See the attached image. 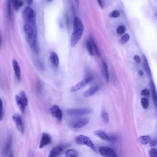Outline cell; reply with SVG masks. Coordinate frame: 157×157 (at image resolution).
<instances>
[{"label": "cell", "instance_id": "cell-1", "mask_svg": "<svg viewBox=\"0 0 157 157\" xmlns=\"http://www.w3.org/2000/svg\"><path fill=\"white\" fill-rule=\"evenodd\" d=\"M23 30L25 34L26 40L32 50L36 54L39 52V46L37 41V29L29 24L25 23Z\"/></svg>", "mask_w": 157, "mask_h": 157}, {"label": "cell", "instance_id": "cell-2", "mask_svg": "<svg viewBox=\"0 0 157 157\" xmlns=\"http://www.w3.org/2000/svg\"><path fill=\"white\" fill-rule=\"evenodd\" d=\"M84 31V26L78 17H75L73 20V32L71 37V46L75 47L82 37Z\"/></svg>", "mask_w": 157, "mask_h": 157}, {"label": "cell", "instance_id": "cell-3", "mask_svg": "<svg viewBox=\"0 0 157 157\" xmlns=\"http://www.w3.org/2000/svg\"><path fill=\"white\" fill-rule=\"evenodd\" d=\"M22 17L25 23L29 24L32 26L37 28L36 23L35 13L31 7L29 6L25 7L22 12Z\"/></svg>", "mask_w": 157, "mask_h": 157}, {"label": "cell", "instance_id": "cell-4", "mask_svg": "<svg viewBox=\"0 0 157 157\" xmlns=\"http://www.w3.org/2000/svg\"><path fill=\"white\" fill-rule=\"evenodd\" d=\"M75 142L78 145H86L88 147H90L92 150L96 152L97 149L94 144V143L92 142V140L87 136L82 134L78 135L75 137Z\"/></svg>", "mask_w": 157, "mask_h": 157}, {"label": "cell", "instance_id": "cell-5", "mask_svg": "<svg viewBox=\"0 0 157 157\" xmlns=\"http://www.w3.org/2000/svg\"><path fill=\"white\" fill-rule=\"evenodd\" d=\"M92 112V109L89 107L84 108H77V109H71L67 110L68 115L71 116H82L90 113Z\"/></svg>", "mask_w": 157, "mask_h": 157}, {"label": "cell", "instance_id": "cell-6", "mask_svg": "<svg viewBox=\"0 0 157 157\" xmlns=\"http://www.w3.org/2000/svg\"><path fill=\"white\" fill-rule=\"evenodd\" d=\"M93 79V77L91 75H87L84 78H83L81 81L78 82L75 85H73L70 88V91L72 93L76 92L87 85L89 82H90Z\"/></svg>", "mask_w": 157, "mask_h": 157}, {"label": "cell", "instance_id": "cell-7", "mask_svg": "<svg viewBox=\"0 0 157 157\" xmlns=\"http://www.w3.org/2000/svg\"><path fill=\"white\" fill-rule=\"evenodd\" d=\"M89 123V120L86 118H82L75 120L70 123V126L74 129H80Z\"/></svg>", "mask_w": 157, "mask_h": 157}, {"label": "cell", "instance_id": "cell-8", "mask_svg": "<svg viewBox=\"0 0 157 157\" xmlns=\"http://www.w3.org/2000/svg\"><path fill=\"white\" fill-rule=\"evenodd\" d=\"M99 153L104 157H117V155L115 151L107 147H100L98 148Z\"/></svg>", "mask_w": 157, "mask_h": 157}, {"label": "cell", "instance_id": "cell-9", "mask_svg": "<svg viewBox=\"0 0 157 157\" xmlns=\"http://www.w3.org/2000/svg\"><path fill=\"white\" fill-rule=\"evenodd\" d=\"M50 112L59 122L61 121L63 118V112L61 109L57 105H53L50 109Z\"/></svg>", "mask_w": 157, "mask_h": 157}, {"label": "cell", "instance_id": "cell-10", "mask_svg": "<svg viewBox=\"0 0 157 157\" xmlns=\"http://www.w3.org/2000/svg\"><path fill=\"white\" fill-rule=\"evenodd\" d=\"M12 118H13V120L15 123L16 128L21 134H23V132H24V126H23V121L21 120V117L17 113H14L13 117H12Z\"/></svg>", "mask_w": 157, "mask_h": 157}, {"label": "cell", "instance_id": "cell-11", "mask_svg": "<svg viewBox=\"0 0 157 157\" xmlns=\"http://www.w3.org/2000/svg\"><path fill=\"white\" fill-rule=\"evenodd\" d=\"M94 135L96 137L107 141H115V137L108 136L104 131L102 130H96L94 131Z\"/></svg>", "mask_w": 157, "mask_h": 157}, {"label": "cell", "instance_id": "cell-12", "mask_svg": "<svg viewBox=\"0 0 157 157\" xmlns=\"http://www.w3.org/2000/svg\"><path fill=\"white\" fill-rule=\"evenodd\" d=\"M52 142V138L51 136L45 132H44L42 134V137L40 140V143H39V148H42L48 145V144H50Z\"/></svg>", "mask_w": 157, "mask_h": 157}, {"label": "cell", "instance_id": "cell-13", "mask_svg": "<svg viewBox=\"0 0 157 157\" xmlns=\"http://www.w3.org/2000/svg\"><path fill=\"white\" fill-rule=\"evenodd\" d=\"M49 58H50V61L52 66L55 69H57L58 67L59 63V57H58V55L54 52H50V55H49Z\"/></svg>", "mask_w": 157, "mask_h": 157}, {"label": "cell", "instance_id": "cell-14", "mask_svg": "<svg viewBox=\"0 0 157 157\" xmlns=\"http://www.w3.org/2000/svg\"><path fill=\"white\" fill-rule=\"evenodd\" d=\"M64 146L63 145H59L53 147L49 152L48 156L50 157H56L58 156L63 150Z\"/></svg>", "mask_w": 157, "mask_h": 157}, {"label": "cell", "instance_id": "cell-15", "mask_svg": "<svg viewBox=\"0 0 157 157\" xmlns=\"http://www.w3.org/2000/svg\"><path fill=\"white\" fill-rule=\"evenodd\" d=\"M12 66H13V68L14 70L15 77H16L17 80L19 82L21 78V71H20V67L19 66V64L15 59L12 60Z\"/></svg>", "mask_w": 157, "mask_h": 157}, {"label": "cell", "instance_id": "cell-16", "mask_svg": "<svg viewBox=\"0 0 157 157\" xmlns=\"http://www.w3.org/2000/svg\"><path fill=\"white\" fill-rule=\"evenodd\" d=\"M150 88H151V93H152V96H153V101H154L155 107H156V108L157 109V91H156V89L155 85L154 84V82H153L152 78L150 79Z\"/></svg>", "mask_w": 157, "mask_h": 157}, {"label": "cell", "instance_id": "cell-17", "mask_svg": "<svg viewBox=\"0 0 157 157\" xmlns=\"http://www.w3.org/2000/svg\"><path fill=\"white\" fill-rule=\"evenodd\" d=\"M99 90V86L97 85H93L92 86H91L90 88H89L83 94V96L85 97H90L91 96H93V94H94Z\"/></svg>", "mask_w": 157, "mask_h": 157}, {"label": "cell", "instance_id": "cell-18", "mask_svg": "<svg viewBox=\"0 0 157 157\" xmlns=\"http://www.w3.org/2000/svg\"><path fill=\"white\" fill-rule=\"evenodd\" d=\"M143 66H144V69H145V71L146 74H147V75H148V77L150 79L152 78L151 71L150 67V66H149L148 60H147V59L146 58V57H145V56L144 55H143Z\"/></svg>", "mask_w": 157, "mask_h": 157}, {"label": "cell", "instance_id": "cell-19", "mask_svg": "<svg viewBox=\"0 0 157 157\" xmlns=\"http://www.w3.org/2000/svg\"><path fill=\"white\" fill-rule=\"evenodd\" d=\"M102 75L104 77L106 82L108 83L109 80V72H108V67L106 62L103 59L102 60Z\"/></svg>", "mask_w": 157, "mask_h": 157}, {"label": "cell", "instance_id": "cell-20", "mask_svg": "<svg viewBox=\"0 0 157 157\" xmlns=\"http://www.w3.org/2000/svg\"><path fill=\"white\" fill-rule=\"evenodd\" d=\"M15 101H16V103L20 109V110L22 112V113H24L25 112V105H24L23 102H22V101L20 99V97L19 95H16L15 96Z\"/></svg>", "mask_w": 157, "mask_h": 157}, {"label": "cell", "instance_id": "cell-21", "mask_svg": "<svg viewBox=\"0 0 157 157\" xmlns=\"http://www.w3.org/2000/svg\"><path fill=\"white\" fill-rule=\"evenodd\" d=\"M11 144H12V137L10 136L8 137L3 150V152L5 153V155L7 156V153H10L9 151H10V148L11 147Z\"/></svg>", "mask_w": 157, "mask_h": 157}, {"label": "cell", "instance_id": "cell-22", "mask_svg": "<svg viewBox=\"0 0 157 157\" xmlns=\"http://www.w3.org/2000/svg\"><path fill=\"white\" fill-rule=\"evenodd\" d=\"M65 156L67 157H77L78 152L74 149H69L65 153Z\"/></svg>", "mask_w": 157, "mask_h": 157}, {"label": "cell", "instance_id": "cell-23", "mask_svg": "<svg viewBox=\"0 0 157 157\" xmlns=\"http://www.w3.org/2000/svg\"><path fill=\"white\" fill-rule=\"evenodd\" d=\"M86 45V48H87V50H88L89 54L90 55H93V52H94V50H93V45H92V43H91V39H89L87 40Z\"/></svg>", "mask_w": 157, "mask_h": 157}, {"label": "cell", "instance_id": "cell-24", "mask_svg": "<svg viewBox=\"0 0 157 157\" xmlns=\"http://www.w3.org/2000/svg\"><path fill=\"white\" fill-rule=\"evenodd\" d=\"M151 140V137L149 136H142L139 137V141L141 144L146 145Z\"/></svg>", "mask_w": 157, "mask_h": 157}, {"label": "cell", "instance_id": "cell-25", "mask_svg": "<svg viewBox=\"0 0 157 157\" xmlns=\"http://www.w3.org/2000/svg\"><path fill=\"white\" fill-rule=\"evenodd\" d=\"M19 96H20V97L21 100L22 101V102H23L24 105H25V107H26V106L27 105L28 102V98H27V96H26V93H25V91H21L20 92Z\"/></svg>", "mask_w": 157, "mask_h": 157}, {"label": "cell", "instance_id": "cell-26", "mask_svg": "<svg viewBox=\"0 0 157 157\" xmlns=\"http://www.w3.org/2000/svg\"><path fill=\"white\" fill-rule=\"evenodd\" d=\"M13 1V6L15 10H18L20 7L23 6V1L21 0H12Z\"/></svg>", "mask_w": 157, "mask_h": 157}, {"label": "cell", "instance_id": "cell-27", "mask_svg": "<svg viewBox=\"0 0 157 157\" xmlns=\"http://www.w3.org/2000/svg\"><path fill=\"white\" fill-rule=\"evenodd\" d=\"M101 117L103 120V121L105 123H107L109 122V115L107 111L104 109H102L101 112Z\"/></svg>", "mask_w": 157, "mask_h": 157}, {"label": "cell", "instance_id": "cell-28", "mask_svg": "<svg viewBox=\"0 0 157 157\" xmlns=\"http://www.w3.org/2000/svg\"><path fill=\"white\" fill-rule=\"evenodd\" d=\"M140 102H141V105L142 106V107L144 109H146L148 107L149 105V101L148 100L147 98H142L140 100Z\"/></svg>", "mask_w": 157, "mask_h": 157}, {"label": "cell", "instance_id": "cell-29", "mask_svg": "<svg viewBox=\"0 0 157 157\" xmlns=\"http://www.w3.org/2000/svg\"><path fill=\"white\" fill-rule=\"evenodd\" d=\"M7 15L10 20L12 19V10H11V5H10V0H7Z\"/></svg>", "mask_w": 157, "mask_h": 157}, {"label": "cell", "instance_id": "cell-30", "mask_svg": "<svg viewBox=\"0 0 157 157\" xmlns=\"http://www.w3.org/2000/svg\"><path fill=\"white\" fill-rule=\"evenodd\" d=\"M91 39V43H92V45H93V50H94V52L96 53V54L97 55V56H101V54H100V52H99V50L96 44V42H94V40L92 39V38H90Z\"/></svg>", "mask_w": 157, "mask_h": 157}, {"label": "cell", "instance_id": "cell-31", "mask_svg": "<svg viewBox=\"0 0 157 157\" xmlns=\"http://www.w3.org/2000/svg\"><path fill=\"white\" fill-rule=\"evenodd\" d=\"M130 36L129 35V34H124L123 36H121V37L120 39V43L121 44H124L126 42H127L129 40Z\"/></svg>", "mask_w": 157, "mask_h": 157}, {"label": "cell", "instance_id": "cell-32", "mask_svg": "<svg viewBox=\"0 0 157 157\" xmlns=\"http://www.w3.org/2000/svg\"><path fill=\"white\" fill-rule=\"evenodd\" d=\"M66 1L67 2V4L69 6V8L71 10V12L73 13V14L75 13V6L74 5V3L72 2V0H66Z\"/></svg>", "mask_w": 157, "mask_h": 157}, {"label": "cell", "instance_id": "cell-33", "mask_svg": "<svg viewBox=\"0 0 157 157\" xmlns=\"http://www.w3.org/2000/svg\"><path fill=\"white\" fill-rule=\"evenodd\" d=\"M126 31V27L124 25L119 26L117 29V33L118 34H123Z\"/></svg>", "mask_w": 157, "mask_h": 157}, {"label": "cell", "instance_id": "cell-34", "mask_svg": "<svg viewBox=\"0 0 157 157\" xmlns=\"http://www.w3.org/2000/svg\"><path fill=\"white\" fill-rule=\"evenodd\" d=\"M4 108H3V103L2 99L0 98V120H2L4 118Z\"/></svg>", "mask_w": 157, "mask_h": 157}, {"label": "cell", "instance_id": "cell-35", "mask_svg": "<svg viewBox=\"0 0 157 157\" xmlns=\"http://www.w3.org/2000/svg\"><path fill=\"white\" fill-rule=\"evenodd\" d=\"M120 15V13L117 10H114L110 13V17L112 18H117V17H119Z\"/></svg>", "mask_w": 157, "mask_h": 157}, {"label": "cell", "instance_id": "cell-36", "mask_svg": "<svg viewBox=\"0 0 157 157\" xmlns=\"http://www.w3.org/2000/svg\"><path fill=\"white\" fill-rule=\"evenodd\" d=\"M149 155L151 157H157V150L155 148H151L148 151Z\"/></svg>", "mask_w": 157, "mask_h": 157}, {"label": "cell", "instance_id": "cell-37", "mask_svg": "<svg viewBox=\"0 0 157 157\" xmlns=\"http://www.w3.org/2000/svg\"><path fill=\"white\" fill-rule=\"evenodd\" d=\"M141 94L144 96H148L150 94V92L147 89H144L141 91Z\"/></svg>", "mask_w": 157, "mask_h": 157}, {"label": "cell", "instance_id": "cell-38", "mask_svg": "<svg viewBox=\"0 0 157 157\" xmlns=\"http://www.w3.org/2000/svg\"><path fill=\"white\" fill-rule=\"evenodd\" d=\"M134 61H135L137 64H139V63H140V58L139 56L137 55H134Z\"/></svg>", "mask_w": 157, "mask_h": 157}, {"label": "cell", "instance_id": "cell-39", "mask_svg": "<svg viewBox=\"0 0 157 157\" xmlns=\"http://www.w3.org/2000/svg\"><path fill=\"white\" fill-rule=\"evenodd\" d=\"M149 143H150V147H154L156 144V140H151V141L150 140V142Z\"/></svg>", "mask_w": 157, "mask_h": 157}, {"label": "cell", "instance_id": "cell-40", "mask_svg": "<svg viewBox=\"0 0 157 157\" xmlns=\"http://www.w3.org/2000/svg\"><path fill=\"white\" fill-rule=\"evenodd\" d=\"M97 1H98V4L99 5V6L101 8H104V4H103V2H102V0H97Z\"/></svg>", "mask_w": 157, "mask_h": 157}, {"label": "cell", "instance_id": "cell-41", "mask_svg": "<svg viewBox=\"0 0 157 157\" xmlns=\"http://www.w3.org/2000/svg\"><path fill=\"white\" fill-rule=\"evenodd\" d=\"M74 2L76 5V7L78 8V6H79V4H80V0H74Z\"/></svg>", "mask_w": 157, "mask_h": 157}, {"label": "cell", "instance_id": "cell-42", "mask_svg": "<svg viewBox=\"0 0 157 157\" xmlns=\"http://www.w3.org/2000/svg\"><path fill=\"white\" fill-rule=\"evenodd\" d=\"M26 3H27L29 6H30V5L32 4V3H33V0H26Z\"/></svg>", "mask_w": 157, "mask_h": 157}, {"label": "cell", "instance_id": "cell-43", "mask_svg": "<svg viewBox=\"0 0 157 157\" xmlns=\"http://www.w3.org/2000/svg\"><path fill=\"white\" fill-rule=\"evenodd\" d=\"M139 74L140 75H143V72L142 70H139Z\"/></svg>", "mask_w": 157, "mask_h": 157}, {"label": "cell", "instance_id": "cell-44", "mask_svg": "<svg viewBox=\"0 0 157 157\" xmlns=\"http://www.w3.org/2000/svg\"><path fill=\"white\" fill-rule=\"evenodd\" d=\"M1 46H2V39H1V37L0 36V48L1 47Z\"/></svg>", "mask_w": 157, "mask_h": 157}, {"label": "cell", "instance_id": "cell-45", "mask_svg": "<svg viewBox=\"0 0 157 157\" xmlns=\"http://www.w3.org/2000/svg\"><path fill=\"white\" fill-rule=\"evenodd\" d=\"M48 1H52V0H48Z\"/></svg>", "mask_w": 157, "mask_h": 157}]
</instances>
